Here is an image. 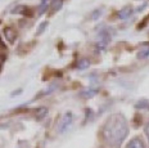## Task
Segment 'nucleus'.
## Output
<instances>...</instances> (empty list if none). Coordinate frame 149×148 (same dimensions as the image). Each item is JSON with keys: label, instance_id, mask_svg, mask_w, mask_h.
I'll return each instance as SVG.
<instances>
[{"label": "nucleus", "instance_id": "6e6552de", "mask_svg": "<svg viewBox=\"0 0 149 148\" xmlns=\"http://www.w3.org/2000/svg\"><path fill=\"white\" fill-rule=\"evenodd\" d=\"M61 7H62V0H53L52 1V10L53 12L59 10Z\"/></svg>", "mask_w": 149, "mask_h": 148}, {"label": "nucleus", "instance_id": "20e7f679", "mask_svg": "<svg viewBox=\"0 0 149 148\" xmlns=\"http://www.w3.org/2000/svg\"><path fill=\"white\" fill-rule=\"evenodd\" d=\"M131 8L130 7H126V8H123V9H121V10L117 13V16H118V18H121V20H125V18H127L131 14Z\"/></svg>", "mask_w": 149, "mask_h": 148}, {"label": "nucleus", "instance_id": "f8f14e48", "mask_svg": "<svg viewBox=\"0 0 149 148\" xmlns=\"http://www.w3.org/2000/svg\"><path fill=\"white\" fill-rule=\"evenodd\" d=\"M144 131H145V135H147V139H148V142H149V121L147 122V125H145Z\"/></svg>", "mask_w": 149, "mask_h": 148}, {"label": "nucleus", "instance_id": "1a4fd4ad", "mask_svg": "<svg viewBox=\"0 0 149 148\" xmlns=\"http://www.w3.org/2000/svg\"><path fill=\"white\" fill-rule=\"evenodd\" d=\"M46 113H48L46 108H39V110H37V119H42Z\"/></svg>", "mask_w": 149, "mask_h": 148}, {"label": "nucleus", "instance_id": "423d86ee", "mask_svg": "<svg viewBox=\"0 0 149 148\" xmlns=\"http://www.w3.org/2000/svg\"><path fill=\"white\" fill-rule=\"evenodd\" d=\"M89 64H90V62L88 59H80L79 63H77V68L79 70H85V68H88L89 67Z\"/></svg>", "mask_w": 149, "mask_h": 148}, {"label": "nucleus", "instance_id": "ddd939ff", "mask_svg": "<svg viewBox=\"0 0 149 148\" xmlns=\"http://www.w3.org/2000/svg\"><path fill=\"white\" fill-rule=\"evenodd\" d=\"M46 1H48V0H41V3H42V5H44V7H45V4H46Z\"/></svg>", "mask_w": 149, "mask_h": 148}, {"label": "nucleus", "instance_id": "9d476101", "mask_svg": "<svg viewBox=\"0 0 149 148\" xmlns=\"http://www.w3.org/2000/svg\"><path fill=\"white\" fill-rule=\"evenodd\" d=\"M102 13H103V10H102V9H97V10H94V12H93V13H91L93 20H98L99 16H100Z\"/></svg>", "mask_w": 149, "mask_h": 148}, {"label": "nucleus", "instance_id": "9b49d317", "mask_svg": "<svg viewBox=\"0 0 149 148\" xmlns=\"http://www.w3.org/2000/svg\"><path fill=\"white\" fill-rule=\"evenodd\" d=\"M46 26H48V22H42L41 26H39V30H37V35H39V34H42V32H44V30H45Z\"/></svg>", "mask_w": 149, "mask_h": 148}, {"label": "nucleus", "instance_id": "7ed1b4c3", "mask_svg": "<svg viewBox=\"0 0 149 148\" xmlns=\"http://www.w3.org/2000/svg\"><path fill=\"white\" fill-rule=\"evenodd\" d=\"M126 148H145V142L141 137H135L126 144Z\"/></svg>", "mask_w": 149, "mask_h": 148}, {"label": "nucleus", "instance_id": "f03ea898", "mask_svg": "<svg viewBox=\"0 0 149 148\" xmlns=\"http://www.w3.org/2000/svg\"><path fill=\"white\" fill-rule=\"evenodd\" d=\"M72 121H73V113L72 112H66L63 115L61 120V124H59V133H64L72 125Z\"/></svg>", "mask_w": 149, "mask_h": 148}, {"label": "nucleus", "instance_id": "f257e3e1", "mask_svg": "<svg viewBox=\"0 0 149 148\" xmlns=\"http://www.w3.org/2000/svg\"><path fill=\"white\" fill-rule=\"evenodd\" d=\"M129 134V125L122 113H113L107 119L102 129L104 142L112 148H118Z\"/></svg>", "mask_w": 149, "mask_h": 148}, {"label": "nucleus", "instance_id": "39448f33", "mask_svg": "<svg viewBox=\"0 0 149 148\" xmlns=\"http://www.w3.org/2000/svg\"><path fill=\"white\" fill-rule=\"evenodd\" d=\"M5 36H7L8 40H10V43H13L14 39H15V32L12 31V29L7 27V29H5Z\"/></svg>", "mask_w": 149, "mask_h": 148}, {"label": "nucleus", "instance_id": "0eeeda50", "mask_svg": "<svg viewBox=\"0 0 149 148\" xmlns=\"http://www.w3.org/2000/svg\"><path fill=\"white\" fill-rule=\"evenodd\" d=\"M97 94V90L95 89H86V90H84L81 95L82 97H85V98H90V97H93V95H95Z\"/></svg>", "mask_w": 149, "mask_h": 148}]
</instances>
